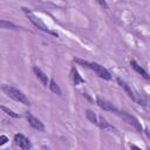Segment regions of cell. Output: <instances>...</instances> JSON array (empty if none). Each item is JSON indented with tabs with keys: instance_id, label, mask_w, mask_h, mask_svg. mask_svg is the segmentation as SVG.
<instances>
[{
	"instance_id": "7a4b0ae2",
	"label": "cell",
	"mask_w": 150,
	"mask_h": 150,
	"mask_svg": "<svg viewBox=\"0 0 150 150\" xmlns=\"http://www.w3.org/2000/svg\"><path fill=\"white\" fill-rule=\"evenodd\" d=\"M26 13H27V15H28V18H29V20H30V22L36 27V28H39L40 30H42V32H46V33H50V34H53V35H57L55 32H52L49 28H48V26H46L42 21H41V19L40 18H38V16H35L34 14H32L29 11H27L26 8H22Z\"/></svg>"
},
{
	"instance_id": "7c38bea8",
	"label": "cell",
	"mask_w": 150,
	"mask_h": 150,
	"mask_svg": "<svg viewBox=\"0 0 150 150\" xmlns=\"http://www.w3.org/2000/svg\"><path fill=\"white\" fill-rule=\"evenodd\" d=\"M71 77H73V82L75 86H79L81 83H84V79L80 75V73L77 71V69L75 67L71 68Z\"/></svg>"
},
{
	"instance_id": "2e32d148",
	"label": "cell",
	"mask_w": 150,
	"mask_h": 150,
	"mask_svg": "<svg viewBox=\"0 0 150 150\" xmlns=\"http://www.w3.org/2000/svg\"><path fill=\"white\" fill-rule=\"evenodd\" d=\"M0 108H1V110L5 111L8 116H11V117H13V118H19V115H18L16 112H14L13 110H11L9 108H7V107H5V105H1Z\"/></svg>"
},
{
	"instance_id": "8992f818",
	"label": "cell",
	"mask_w": 150,
	"mask_h": 150,
	"mask_svg": "<svg viewBox=\"0 0 150 150\" xmlns=\"http://www.w3.org/2000/svg\"><path fill=\"white\" fill-rule=\"evenodd\" d=\"M26 118H27L28 123L30 124V127H33L34 129H36V130H39V131H43V130H45L43 123H42L38 117L33 116L30 112H26Z\"/></svg>"
},
{
	"instance_id": "4fadbf2b",
	"label": "cell",
	"mask_w": 150,
	"mask_h": 150,
	"mask_svg": "<svg viewBox=\"0 0 150 150\" xmlns=\"http://www.w3.org/2000/svg\"><path fill=\"white\" fill-rule=\"evenodd\" d=\"M0 28H5V29H18V26L14 25L11 21H6V20H0Z\"/></svg>"
},
{
	"instance_id": "8fae6325",
	"label": "cell",
	"mask_w": 150,
	"mask_h": 150,
	"mask_svg": "<svg viewBox=\"0 0 150 150\" xmlns=\"http://www.w3.org/2000/svg\"><path fill=\"white\" fill-rule=\"evenodd\" d=\"M130 66H131V67H132V68H134V69H135L142 77H144L145 80H149V75H148V73H146V71H145V70H144V69H143V68H142L135 60H131V61H130Z\"/></svg>"
},
{
	"instance_id": "5b68a950",
	"label": "cell",
	"mask_w": 150,
	"mask_h": 150,
	"mask_svg": "<svg viewBox=\"0 0 150 150\" xmlns=\"http://www.w3.org/2000/svg\"><path fill=\"white\" fill-rule=\"evenodd\" d=\"M14 141H15V143H16V145L20 148V149H22V150H29L30 149V141L26 137V136H23L22 134H16L15 136H14Z\"/></svg>"
},
{
	"instance_id": "52a82bcc",
	"label": "cell",
	"mask_w": 150,
	"mask_h": 150,
	"mask_svg": "<svg viewBox=\"0 0 150 150\" xmlns=\"http://www.w3.org/2000/svg\"><path fill=\"white\" fill-rule=\"evenodd\" d=\"M117 82H118V84H120V86H121V87L124 89V91L127 93V95H128V96H129V97H130L132 101H135V102H137L138 104H141V102H142V101H141V100H139V98L136 96V94H135V93L131 90V88L128 86V83H127L125 81H123L122 79H120V77H118V79H117Z\"/></svg>"
},
{
	"instance_id": "277c9868",
	"label": "cell",
	"mask_w": 150,
	"mask_h": 150,
	"mask_svg": "<svg viewBox=\"0 0 150 150\" xmlns=\"http://www.w3.org/2000/svg\"><path fill=\"white\" fill-rule=\"evenodd\" d=\"M116 114H117L118 116H121L125 122H128L129 124L134 125L138 131H141L142 127H141V124H139V122L137 121V118H136V117H134L132 115H130V114H128V112H125V111H117Z\"/></svg>"
},
{
	"instance_id": "ba28073f",
	"label": "cell",
	"mask_w": 150,
	"mask_h": 150,
	"mask_svg": "<svg viewBox=\"0 0 150 150\" xmlns=\"http://www.w3.org/2000/svg\"><path fill=\"white\" fill-rule=\"evenodd\" d=\"M96 104L101 108V109H103V110H105V111H112V112H117L118 110L116 109V107L112 104V103H110L109 101H107V100H104V98H102V97H97L96 98Z\"/></svg>"
},
{
	"instance_id": "5bb4252c",
	"label": "cell",
	"mask_w": 150,
	"mask_h": 150,
	"mask_svg": "<svg viewBox=\"0 0 150 150\" xmlns=\"http://www.w3.org/2000/svg\"><path fill=\"white\" fill-rule=\"evenodd\" d=\"M48 86H49V88H50V90H52L53 93H55V94H57V95H62V91H61L60 87L57 86V83H56L54 80H50Z\"/></svg>"
},
{
	"instance_id": "9c48e42d",
	"label": "cell",
	"mask_w": 150,
	"mask_h": 150,
	"mask_svg": "<svg viewBox=\"0 0 150 150\" xmlns=\"http://www.w3.org/2000/svg\"><path fill=\"white\" fill-rule=\"evenodd\" d=\"M96 125L100 127L101 129L105 130V131H114V132H116V128H114V127H112L105 118H103L102 116H98V117H97V123H96Z\"/></svg>"
},
{
	"instance_id": "d6986e66",
	"label": "cell",
	"mask_w": 150,
	"mask_h": 150,
	"mask_svg": "<svg viewBox=\"0 0 150 150\" xmlns=\"http://www.w3.org/2000/svg\"><path fill=\"white\" fill-rule=\"evenodd\" d=\"M98 2H100V5H101V6H104V7H107V4H105L104 1H98Z\"/></svg>"
},
{
	"instance_id": "6da1fadb",
	"label": "cell",
	"mask_w": 150,
	"mask_h": 150,
	"mask_svg": "<svg viewBox=\"0 0 150 150\" xmlns=\"http://www.w3.org/2000/svg\"><path fill=\"white\" fill-rule=\"evenodd\" d=\"M2 90H4V93H5L8 97L13 98L14 101H16V102H19V103H22V104H25V105H28V107L30 105V102L28 101V98L26 97V95H25L21 90L16 89V88H14V87H12V86H9V84L2 86Z\"/></svg>"
},
{
	"instance_id": "30bf717a",
	"label": "cell",
	"mask_w": 150,
	"mask_h": 150,
	"mask_svg": "<svg viewBox=\"0 0 150 150\" xmlns=\"http://www.w3.org/2000/svg\"><path fill=\"white\" fill-rule=\"evenodd\" d=\"M33 70H34V73H35V75H36V77L40 80V82L45 86V87H47L48 86V83H49V80H48V77H47V75L39 68V67H34L33 68Z\"/></svg>"
},
{
	"instance_id": "ac0fdd59",
	"label": "cell",
	"mask_w": 150,
	"mask_h": 150,
	"mask_svg": "<svg viewBox=\"0 0 150 150\" xmlns=\"http://www.w3.org/2000/svg\"><path fill=\"white\" fill-rule=\"evenodd\" d=\"M129 146H130V149H131V150H142L141 148H138V146H136L135 144H130Z\"/></svg>"
},
{
	"instance_id": "3957f363",
	"label": "cell",
	"mask_w": 150,
	"mask_h": 150,
	"mask_svg": "<svg viewBox=\"0 0 150 150\" xmlns=\"http://www.w3.org/2000/svg\"><path fill=\"white\" fill-rule=\"evenodd\" d=\"M87 67L90 68V69H93V70L97 74L98 77H101V79H103V80H107V81L111 80V75H110V73H109L103 66H100L98 63H95V62H88Z\"/></svg>"
},
{
	"instance_id": "e0dca14e",
	"label": "cell",
	"mask_w": 150,
	"mask_h": 150,
	"mask_svg": "<svg viewBox=\"0 0 150 150\" xmlns=\"http://www.w3.org/2000/svg\"><path fill=\"white\" fill-rule=\"evenodd\" d=\"M7 141H8L7 136H5V135H1V136H0V145L6 144V143H7Z\"/></svg>"
},
{
	"instance_id": "9a60e30c",
	"label": "cell",
	"mask_w": 150,
	"mask_h": 150,
	"mask_svg": "<svg viewBox=\"0 0 150 150\" xmlns=\"http://www.w3.org/2000/svg\"><path fill=\"white\" fill-rule=\"evenodd\" d=\"M86 115H87V118L91 122V123H94V124H96L97 123V115L94 112V111H91V110H87L86 111Z\"/></svg>"
}]
</instances>
